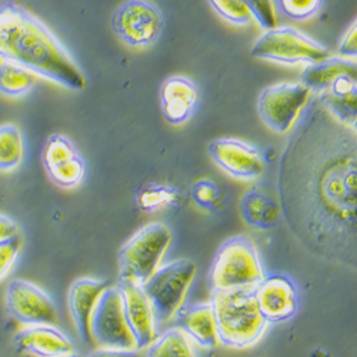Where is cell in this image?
I'll return each mask as SVG.
<instances>
[{
	"label": "cell",
	"mask_w": 357,
	"mask_h": 357,
	"mask_svg": "<svg viewBox=\"0 0 357 357\" xmlns=\"http://www.w3.org/2000/svg\"><path fill=\"white\" fill-rule=\"evenodd\" d=\"M282 216L312 255L357 266V133L314 95L301 113L279 163Z\"/></svg>",
	"instance_id": "obj_1"
},
{
	"label": "cell",
	"mask_w": 357,
	"mask_h": 357,
	"mask_svg": "<svg viewBox=\"0 0 357 357\" xmlns=\"http://www.w3.org/2000/svg\"><path fill=\"white\" fill-rule=\"evenodd\" d=\"M0 56L69 91H83L86 77L50 29L16 0H0Z\"/></svg>",
	"instance_id": "obj_2"
},
{
	"label": "cell",
	"mask_w": 357,
	"mask_h": 357,
	"mask_svg": "<svg viewBox=\"0 0 357 357\" xmlns=\"http://www.w3.org/2000/svg\"><path fill=\"white\" fill-rule=\"evenodd\" d=\"M211 305L215 313L219 344L225 347H252L269 326L259 312L255 287L213 290Z\"/></svg>",
	"instance_id": "obj_3"
},
{
	"label": "cell",
	"mask_w": 357,
	"mask_h": 357,
	"mask_svg": "<svg viewBox=\"0 0 357 357\" xmlns=\"http://www.w3.org/2000/svg\"><path fill=\"white\" fill-rule=\"evenodd\" d=\"M172 233L163 223L142 227L119 250V278L121 283L142 286L151 278L167 252Z\"/></svg>",
	"instance_id": "obj_4"
},
{
	"label": "cell",
	"mask_w": 357,
	"mask_h": 357,
	"mask_svg": "<svg viewBox=\"0 0 357 357\" xmlns=\"http://www.w3.org/2000/svg\"><path fill=\"white\" fill-rule=\"evenodd\" d=\"M264 276L255 243L248 236H233L216 253L211 269L213 290L255 287Z\"/></svg>",
	"instance_id": "obj_5"
},
{
	"label": "cell",
	"mask_w": 357,
	"mask_h": 357,
	"mask_svg": "<svg viewBox=\"0 0 357 357\" xmlns=\"http://www.w3.org/2000/svg\"><path fill=\"white\" fill-rule=\"evenodd\" d=\"M195 276L196 264L188 259H178L159 266L140 286L153 309L156 323H166L174 317L183 306Z\"/></svg>",
	"instance_id": "obj_6"
},
{
	"label": "cell",
	"mask_w": 357,
	"mask_h": 357,
	"mask_svg": "<svg viewBox=\"0 0 357 357\" xmlns=\"http://www.w3.org/2000/svg\"><path fill=\"white\" fill-rule=\"evenodd\" d=\"M329 49L291 26H275L255 42L252 54L279 65H312L329 57Z\"/></svg>",
	"instance_id": "obj_7"
},
{
	"label": "cell",
	"mask_w": 357,
	"mask_h": 357,
	"mask_svg": "<svg viewBox=\"0 0 357 357\" xmlns=\"http://www.w3.org/2000/svg\"><path fill=\"white\" fill-rule=\"evenodd\" d=\"M165 27L159 8L151 0H125L112 16V29L119 40L132 49L155 45Z\"/></svg>",
	"instance_id": "obj_8"
},
{
	"label": "cell",
	"mask_w": 357,
	"mask_h": 357,
	"mask_svg": "<svg viewBox=\"0 0 357 357\" xmlns=\"http://www.w3.org/2000/svg\"><path fill=\"white\" fill-rule=\"evenodd\" d=\"M312 98L301 82H280L263 89L257 99L261 122L275 133H287Z\"/></svg>",
	"instance_id": "obj_9"
},
{
	"label": "cell",
	"mask_w": 357,
	"mask_h": 357,
	"mask_svg": "<svg viewBox=\"0 0 357 357\" xmlns=\"http://www.w3.org/2000/svg\"><path fill=\"white\" fill-rule=\"evenodd\" d=\"M91 335L93 343L100 347L123 350L135 349L119 287H107L102 293L92 314Z\"/></svg>",
	"instance_id": "obj_10"
},
{
	"label": "cell",
	"mask_w": 357,
	"mask_h": 357,
	"mask_svg": "<svg viewBox=\"0 0 357 357\" xmlns=\"http://www.w3.org/2000/svg\"><path fill=\"white\" fill-rule=\"evenodd\" d=\"M5 303L9 316L22 326L56 324L59 320L52 297L32 282L12 280L6 287Z\"/></svg>",
	"instance_id": "obj_11"
},
{
	"label": "cell",
	"mask_w": 357,
	"mask_h": 357,
	"mask_svg": "<svg viewBox=\"0 0 357 357\" xmlns=\"http://www.w3.org/2000/svg\"><path fill=\"white\" fill-rule=\"evenodd\" d=\"M259 312L267 323H286L301 309V290L294 280L280 272L264 273L255 286Z\"/></svg>",
	"instance_id": "obj_12"
},
{
	"label": "cell",
	"mask_w": 357,
	"mask_h": 357,
	"mask_svg": "<svg viewBox=\"0 0 357 357\" xmlns=\"http://www.w3.org/2000/svg\"><path fill=\"white\" fill-rule=\"evenodd\" d=\"M207 153L219 169L242 182L257 181L266 169L259 149L242 139H216L207 144Z\"/></svg>",
	"instance_id": "obj_13"
},
{
	"label": "cell",
	"mask_w": 357,
	"mask_h": 357,
	"mask_svg": "<svg viewBox=\"0 0 357 357\" xmlns=\"http://www.w3.org/2000/svg\"><path fill=\"white\" fill-rule=\"evenodd\" d=\"M43 167L50 181L62 189H75L84 178L86 163L76 144L65 135H52L42 152Z\"/></svg>",
	"instance_id": "obj_14"
},
{
	"label": "cell",
	"mask_w": 357,
	"mask_h": 357,
	"mask_svg": "<svg viewBox=\"0 0 357 357\" xmlns=\"http://www.w3.org/2000/svg\"><path fill=\"white\" fill-rule=\"evenodd\" d=\"M117 287L122 294L123 312L135 342V349H146L158 337V323L153 309L139 284L121 283Z\"/></svg>",
	"instance_id": "obj_15"
},
{
	"label": "cell",
	"mask_w": 357,
	"mask_h": 357,
	"mask_svg": "<svg viewBox=\"0 0 357 357\" xmlns=\"http://www.w3.org/2000/svg\"><path fill=\"white\" fill-rule=\"evenodd\" d=\"M200 99L197 83L183 75L167 77L160 87V107L165 121L173 126L185 125Z\"/></svg>",
	"instance_id": "obj_16"
},
{
	"label": "cell",
	"mask_w": 357,
	"mask_h": 357,
	"mask_svg": "<svg viewBox=\"0 0 357 357\" xmlns=\"http://www.w3.org/2000/svg\"><path fill=\"white\" fill-rule=\"evenodd\" d=\"M13 344L17 351L35 357H63L75 351L72 339L56 324L23 326Z\"/></svg>",
	"instance_id": "obj_17"
},
{
	"label": "cell",
	"mask_w": 357,
	"mask_h": 357,
	"mask_svg": "<svg viewBox=\"0 0 357 357\" xmlns=\"http://www.w3.org/2000/svg\"><path fill=\"white\" fill-rule=\"evenodd\" d=\"M109 287L106 280L95 278H82L73 282L68 293V306L76 331L83 343L92 346L91 320L93 310L100 299L102 293Z\"/></svg>",
	"instance_id": "obj_18"
},
{
	"label": "cell",
	"mask_w": 357,
	"mask_h": 357,
	"mask_svg": "<svg viewBox=\"0 0 357 357\" xmlns=\"http://www.w3.org/2000/svg\"><path fill=\"white\" fill-rule=\"evenodd\" d=\"M176 327L203 349L219 346L215 313L211 302L181 306L174 314Z\"/></svg>",
	"instance_id": "obj_19"
},
{
	"label": "cell",
	"mask_w": 357,
	"mask_h": 357,
	"mask_svg": "<svg viewBox=\"0 0 357 357\" xmlns=\"http://www.w3.org/2000/svg\"><path fill=\"white\" fill-rule=\"evenodd\" d=\"M344 77H357V63L353 59L329 56L307 65L301 75L303 83L313 95H320Z\"/></svg>",
	"instance_id": "obj_20"
},
{
	"label": "cell",
	"mask_w": 357,
	"mask_h": 357,
	"mask_svg": "<svg viewBox=\"0 0 357 357\" xmlns=\"http://www.w3.org/2000/svg\"><path fill=\"white\" fill-rule=\"evenodd\" d=\"M241 215L256 230H271L282 218L279 200L261 186H252L241 200Z\"/></svg>",
	"instance_id": "obj_21"
},
{
	"label": "cell",
	"mask_w": 357,
	"mask_h": 357,
	"mask_svg": "<svg viewBox=\"0 0 357 357\" xmlns=\"http://www.w3.org/2000/svg\"><path fill=\"white\" fill-rule=\"evenodd\" d=\"M316 96L339 122L357 128V77H344Z\"/></svg>",
	"instance_id": "obj_22"
},
{
	"label": "cell",
	"mask_w": 357,
	"mask_h": 357,
	"mask_svg": "<svg viewBox=\"0 0 357 357\" xmlns=\"http://www.w3.org/2000/svg\"><path fill=\"white\" fill-rule=\"evenodd\" d=\"M38 76L29 69L5 61L0 65V95L8 98H22L32 91Z\"/></svg>",
	"instance_id": "obj_23"
},
{
	"label": "cell",
	"mask_w": 357,
	"mask_h": 357,
	"mask_svg": "<svg viewBox=\"0 0 357 357\" xmlns=\"http://www.w3.org/2000/svg\"><path fill=\"white\" fill-rule=\"evenodd\" d=\"M24 156V140L13 123L0 126V172H12L20 166Z\"/></svg>",
	"instance_id": "obj_24"
},
{
	"label": "cell",
	"mask_w": 357,
	"mask_h": 357,
	"mask_svg": "<svg viewBox=\"0 0 357 357\" xmlns=\"http://www.w3.org/2000/svg\"><path fill=\"white\" fill-rule=\"evenodd\" d=\"M147 357H196L188 336L174 329L166 331L147 347Z\"/></svg>",
	"instance_id": "obj_25"
},
{
	"label": "cell",
	"mask_w": 357,
	"mask_h": 357,
	"mask_svg": "<svg viewBox=\"0 0 357 357\" xmlns=\"http://www.w3.org/2000/svg\"><path fill=\"white\" fill-rule=\"evenodd\" d=\"M212 9L233 26H248L253 16L243 0H207Z\"/></svg>",
	"instance_id": "obj_26"
},
{
	"label": "cell",
	"mask_w": 357,
	"mask_h": 357,
	"mask_svg": "<svg viewBox=\"0 0 357 357\" xmlns=\"http://www.w3.org/2000/svg\"><path fill=\"white\" fill-rule=\"evenodd\" d=\"M324 0H278L280 12L290 20L306 22L313 19L323 8Z\"/></svg>",
	"instance_id": "obj_27"
},
{
	"label": "cell",
	"mask_w": 357,
	"mask_h": 357,
	"mask_svg": "<svg viewBox=\"0 0 357 357\" xmlns=\"http://www.w3.org/2000/svg\"><path fill=\"white\" fill-rule=\"evenodd\" d=\"M176 199V192L167 186H147L144 190L140 192L139 196V206L143 211H159L163 207L173 203Z\"/></svg>",
	"instance_id": "obj_28"
},
{
	"label": "cell",
	"mask_w": 357,
	"mask_h": 357,
	"mask_svg": "<svg viewBox=\"0 0 357 357\" xmlns=\"http://www.w3.org/2000/svg\"><path fill=\"white\" fill-rule=\"evenodd\" d=\"M22 248L23 237L20 233L0 242V280H3L12 271Z\"/></svg>",
	"instance_id": "obj_29"
},
{
	"label": "cell",
	"mask_w": 357,
	"mask_h": 357,
	"mask_svg": "<svg viewBox=\"0 0 357 357\" xmlns=\"http://www.w3.org/2000/svg\"><path fill=\"white\" fill-rule=\"evenodd\" d=\"M243 2L263 31H269V29L278 26V15L273 0H243Z\"/></svg>",
	"instance_id": "obj_30"
},
{
	"label": "cell",
	"mask_w": 357,
	"mask_h": 357,
	"mask_svg": "<svg viewBox=\"0 0 357 357\" xmlns=\"http://www.w3.org/2000/svg\"><path fill=\"white\" fill-rule=\"evenodd\" d=\"M193 202L204 211H212L220 202V190L219 188L207 178L196 182L192 189Z\"/></svg>",
	"instance_id": "obj_31"
},
{
	"label": "cell",
	"mask_w": 357,
	"mask_h": 357,
	"mask_svg": "<svg viewBox=\"0 0 357 357\" xmlns=\"http://www.w3.org/2000/svg\"><path fill=\"white\" fill-rule=\"evenodd\" d=\"M337 53L340 57L353 59V61H356V56H357V24H356V20L351 22L350 27H347L344 36L342 38V40L339 43Z\"/></svg>",
	"instance_id": "obj_32"
},
{
	"label": "cell",
	"mask_w": 357,
	"mask_h": 357,
	"mask_svg": "<svg viewBox=\"0 0 357 357\" xmlns=\"http://www.w3.org/2000/svg\"><path fill=\"white\" fill-rule=\"evenodd\" d=\"M87 357H142L135 349L133 350H123V349H98L92 351Z\"/></svg>",
	"instance_id": "obj_33"
},
{
	"label": "cell",
	"mask_w": 357,
	"mask_h": 357,
	"mask_svg": "<svg viewBox=\"0 0 357 357\" xmlns=\"http://www.w3.org/2000/svg\"><path fill=\"white\" fill-rule=\"evenodd\" d=\"M17 233H19V227L16 222L5 215H0V242Z\"/></svg>",
	"instance_id": "obj_34"
},
{
	"label": "cell",
	"mask_w": 357,
	"mask_h": 357,
	"mask_svg": "<svg viewBox=\"0 0 357 357\" xmlns=\"http://www.w3.org/2000/svg\"><path fill=\"white\" fill-rule=\"evenodd\" d=\"M63 357H82V356H79L77 353L73 351V353H70V354H68V356H63Z\"/></svg>",
	"instance_id": "obj_35"
},
{
	"label": "cell",
	"mask_w": 357,
	"mask_h": 357,
	"mask_svg": "<svg viewBox=\"0 0 357 357\" xmlns=\"http://www.w3.org/2000/svg\"><path fill=\"white\" fill-rule=\"evenodd\" d=\"M3 62H5V59H3V57H2V56H0V65H2V63H3Z\"/></svg>",
	"instance_id": "obj_36"
}]
</instances>
